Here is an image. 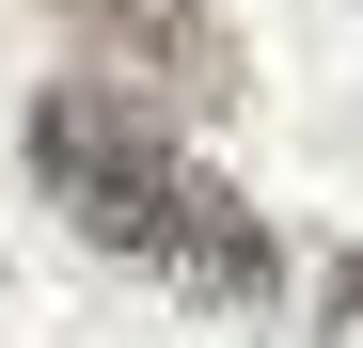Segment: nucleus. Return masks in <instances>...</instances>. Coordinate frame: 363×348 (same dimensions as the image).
Segmentation results:
<instances>
[{
    "instance_id": "1",
    "label": "nucleus",
    "mask_w": 363,
    "mask_h": 348,
    "mask_svg": "<svg viewBox=\"0 0 363 348\" xmlns=\"http://www.w3.org/2000/svg\"><path fill=\"white\" fill-rule=\"evenodd\" d=\"M32 174H48V206H64L95 254L190 285V301H221V317H253L269 285H284L253 190H221L206 158H174L127 80H48V95H32Z\"/></svg>"
},
{
    "instance_id": "2",
    "label": "nucleus",
    "mask_w": 363,
    "mask_h": 348,
    "mask_svg": "<svg viewBox=\"0 0 363 348\" xmlns=\"http://www.w3.org/2000/svg\"><path fill=\"white\" fill-rule=\"evenodd\" d=\"M79 32V80H127L143 111H221L237 95V32L206 0H64Z\"/></svg>"
},
{
    "instance_id": "3",
    "label": "nucleus",
    "mask_w": 363,
    "mask_h": 348,
    "mask_svg": "<svg viewBox=\"0 0 363 348\" xmlns=\"http://www.w3.org/2000/svg\"><path fill=\"white\" fill-rule=\"evenodd\" d=\"M316 348H363V254H332V285H316Z\"/></svg>"
}]
</instances>
